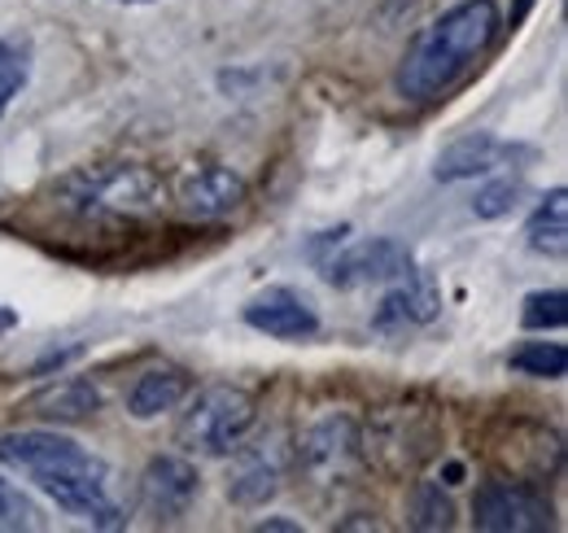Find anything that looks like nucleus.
Listing matches in <instances>:
<instances>
[{"mask_svg":"<svg viewBox=\"0 0 568 533\" xmlns=\"http://www.w3.org/2000/svg\"><path fill=\"white\" fill-rule=\"evenodd\" d=\"M0 464L49 494L67 516L97 530H123V503L114 499V472L101 455L49 429H22L0 438Z\"/></svg>","mask_w":568,"mask_h":533,"instance_id":"f257e3e1","label":"nucleus"},{"mask_svg":"<svg viewBox=\"0 0 568 533\" xmlns=\"http://www.w3.org/2000/svg\"><path fill=\"white\" fill-rule=\"evenodd\" d=\"M503 13L495 0H464L455 9H446L433 27H425L403 67H398V97L407 101H433L437 92H446L464 70L473 67L490 44H495Z\"/></svg>","mask_w":568,"mask_h":533,"instance_id":"f03ea898","label":"nucleus"},{"mask_svg":"<svg viewBox=\"0 0 568 533\" xmlns=\"http://www.w3.org/2000/svg\"><path fill=\"white\" fill-rule=\"evenodd\" d=\"M254 424H258V402H254L250 390H241V385H211L184 411V420L175 429V442L189 455L223 460V455H236V446L250 438Z\"/></svg>","mask_w":568,"mask_h":533,"instance_id":"7ed1b4c3","label":"nucleus"},{"mask_svg":"<svg viewBox=\"0 0 568 533\" xmlns=\"http://www.w3.org/2000/svg\"><path fill=\"white\" fill-rule=\"evenodd\" d=\"M67 189H71V201L83 214L141 219V214H153L162 205V180L149 167H136V162L79 171Z\"/></svg>","mask_w":568,"mask_h":533,"instance_id":"20e7f679","label":"nucleus"},{"mask_svg":"<svg viewBox=\"0 0 568 533\" xmlns=\"http://www.w3.org/2000/svg\"><path fill=\"white\" fill-rule=\"evenodd\" d=\"M473 525L486 533H542L556 525V512L525 481H486L473 499Z\"/></svg>","mask_w":568,"mask_h":533,"instance_id":"39448f33","label":"nucleus"},{"mask_svg":"<svg viewBox=\"0 0 568 533\" xmlns=\"http://www.w3.org/2000/svg\"><path fill=\"white\" fill-rule=\"evenodd\" d=\"M412 250L394 237H367L351 250L333 254L324 263V280L333 289H363V284H394L398 275L412 271Z\"/></svg>","mask_w":568,"mask_h":533,"instance_id":"423d86ee","label":"nucleus"},{"mask_svg":"<svg viewBox=\"0 0 568 533\" xmlns=\"http://www.w3.org/2000/svg\"><path fill=\"white\" fill-rule=\"evenodd\" d=\"M197 494H202V476H197V467L189 464V460H180V455L149 460L141 476V503L158 525L184 521L189 507L197 503Z\"/></svg>","mask_w":568,"mask_h":533,"instance_id":"0eeeda50","label":"nucleus"},{"mask_svg":"<svg viewBox=\"0 0 568 533\" xmlns=\"http://www.w3.org/2000/svg\"><path fill=\"white\" fill-rule=\"evenodd\" d=\"M358 455H363V442L351 415H328L302 438V467L324 485L346 481L358 467Z\"/></svg>","mask_w":568,"mask_h":533,"instance_id":"6e6552de","label":"nucleus"},{"mask_svg":"<svg viewBox=\"0 0 568 533\" xmlns=\"http://www.w3.org/2000/svg\"><path fill=\"white\" fill-rule=\"evenodd\" d=\"M245 198H250L245 180L232 167H219V162L189 167L175 180V201L193 219H227V214H236L245 205Z\"/></svg>","mask_w":568,"mask_h":533,"instance_id":"1a4fd4ad","label":"nucleus"},{"mask_svg":"<svg viewBox=\"0 0 568 533\" xmlns=\"http://www.w3.org/2000/svg\"><path fill=\"white\" fill-rule=\"evenodd\" d=\"M241 320H245L254 333H267V336H276V341H311V336L320 333L315 306H311L302 293L284 289V284L258 293V298H250L245 311H241Z\"/></svg>","mask_w":568,"mask_h":533,"instance_id":"9d476101","label":"nucleus"},{"mask_svg":"<svg viewBox=\"0 0 568 533\" xmlns=\"http://www.w3.org/2000/svg\"><path fill=\"white\" fill-rule=\"evenodd\" d=\"M516 158H529V149L507 144V140H498V135H490V132H468V135H459V140H450V144L437 153L433 180L459 184V180H473V175H490V171L516 162Z\"/></svg>","mask_w":568,"mask_h":533,"instance_id":"9b49d317","label":"nucleus"},{"mask_svg":"<svg viewBox=\"0 0 568 533\" xmlns=\"http://www.w3.org/2000/svg\"><path fill=\"white\" fill-rule=\"evenodd\" d=\"M437 311H442V293H437L433 275L420 271V266H412V271H407V275H398V280H394V289L381 298V306H376L372 324H376V329H385V333L420 329V324H428Z\"/></svg>","mask_w":568,"mask_h":533,"instance_id":"f8f14e48","label":"nucleus"},{"mask_svg":"<svg viewBox=\"0 0 568 533\" xmlns=\"http://www.w3.org/2000/svg\"><path fill=\"white\" fill-rule=\"evenodd\" d=\"M281 481H284V446L272 438V442H258V446H245L241 451V460L232 467V481H227V499L236 507H263L267 499L281 494Z\"/></svg>","mask_w":568,"mask_h":533,"instance_id":"ddd939ff","label":"nucleus"},{"mask_svg":"<svg viewBox=\"0 0 568 533\" xmlns=\"http://www.w3.org/2000/svg\"><path fill=\"white\" fill-rule=\"evenodd\" d=\"M189 390H193V376L184 368H149L144 376H136V385L128 394V415L153 420L162 411H175L189 399Z\"/></svg>","mask_w":568,"mask_h":533,"instance_id":"4468645a","label":"nucleus"},{"mask_svg":"<svg viewBox=\"0 0 568 533\" xmlns=\"http://www.w3.org/2000/svg\"><path fill=\"white\" fill-rule=\"evenodd\" d=\"M27 411H31V415H40V420L79 424V420H92V415L101 411V394H97V385H92V381H83V376H67V381H58V385H44L36 399L27 402Z\"/></svg>","mask_w":568,"mask_h":533,"instance_id":"2eb2a0df","label":"nucleus"},{"mask_svg":"<svg viewBox=\"0 0 568 533\" xmlns=\"http://www.w3.org/2000/svg\"><path fill=\"white\" fill-rule=\"evenodd\" d=\"M525 241L542 259H565L568 254V189H551L542 205L525 223Z\"/></svg>","mask_w":568,"mask_h":533,"instance_id":"dca6fc26","label":"nucleus"},{"mask_svg":"<svg viewBox=\"0 0 568 533\" xmlns=\"http://www.w3.org/2000/svg\"><path fill=\"white\" fill-rule=\"evenodd\" d=\"M507 368L520 376H538V381H560L568 372V350L560 341H525L507 354Z\"/></svg>","mask_w":568,"mask_h":533,"instance_id":"f3484780","label":"nucleus"},{"mask_svg":"<svg viewBox=\"0 0 568 533\" xmlns=\"http://www.w3.org/2000/svg\"><path fill=\"white\" fill-rule=\"evenodd\" d=\"M407 516L416 530H450L455 525V503L442 494L437 481H420L407 499Z\"/></svg>","mask_w":568,"mask_h":533,"instance_id":"a211bd4d","label":"nucleus"},{"mask_svg":"<svg viewBox=\"0 0 568 533\" xmlns=\"http://www.w3.org/2000/svg\"><path fill=\"white\" fill-rule=\"evenodd\" d=\"M565 324H568L565 289H538V293L525 298L520 329H529V333H547V329H565Z\"/></svg>","mask_w":568,"mask_h":533,"instance_id":"6ab92c4d","label":"nucleus"},{"mask_svg":"<svg viewBox=\"0 0 568 533\" xmlns=\"http://www.w3.org/2000/svg\"><path fill=\"white\" fill-rule=\"evenodd\" d=\"M31 74V44L27 40H0V119L9 110V101L27 88Z\"/></svg>","mask_w":568,"mask_h":533,"instance_id":"aec40b11","label":"nucleus"},{"mask_svg":"<svg viewBox=\"0 0 568 533\" xmlns=\"http://www.w3.org/2000/svg\"><path fill=\"white\" fill-rule=\"evenodd\" d=\"M525 198H529V184H525L520 175H503V180H490V184L477 193L473 214H477V219H503V214H511Z\"/></svg>","mask_w":568,"mask_h":533,"instance_id":"412c9836","label":"nucleus"},{"mask_svg":"<svg viewBox=\"0 0 568 533\" xmlns=\"http://www.w3.org/2000/svg\"><path fill=\"white\" fill-rule=\"evenodd\" d=\"M36 507L0 476V530H36Z\"/></svg>","mask_w":568,"mask_h":533,"instance_id":"4be33fe9","label":"nucleus"},{"mask_svg":"<svg viewBox=\"0 0 568 533\" xmlns=\"http://www.w3.org/2000/svg\"><path fill=\"white\" fill-rule=\"evenodd\" d=\"M258 530H272V533H297V525H293V521H263Z\"/></svg>","mask_w":568,"mask_h":533,"instance_id":"5701e85b","label":"nucleus"},{"mask_svg":"<svg viewBox=\"0 0 568 533\" xmlns=\"http://www.w3.org/2000/svg\"><path fill=\"white\" fill-rule=\"evenodd\" d=\"M4 329H13V311H0V333Z\"/></svg>","mask_w":568,"mask_h":533,"instance_id":"b1692460","label":"nucleus"},{"mask_svg":"<svg viewBox=\"0 0 568 533\" xmlns=\"http://www.w3.org/2000/svg\"><path fill=\"white\" fill-rule=\"evenodd\" d=\"M123 4H144V0H123Z\"/></svg>","mask_w":568,"mask_h":533,"instance_id":"393cba45","label":"nucleus"}]
</instances>
